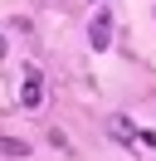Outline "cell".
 Instances as JSON below:
<instances>
[{
	"instance_id": "6da1fadb",
	"label": "cell",
	"mask_w": 156,
	"mask_h": 161,
	"mask_svg": "<svg viewBox=\"0 0 156 161\" xmlns=\"http://www.w3.org/2000/svg\"><path fill=\"white\" fill-rule=\"evenodd\" d=\"M88 39H93V49H107V44H112V15H107V10H93Z\"/></svg>"
},
{
	"instance_id": "7a4b0ae2",
	"label": "cell",
	"mask_w": 156,
	"mask_h": 161,
	"mask_svg": "<svg viewBox=\"0 0 156 161\" xmlns=\"http://www.w3.org/2000/svg\"><path fill=\"white\" fill-rule=\"evenodd\" d=\"M20 103H25V108H44V78H39V69H25V88H20Z\"/></svg>"
},
{
	"instance_id": "277c9868",
	"label": "cell",
	"mask_w": 156,
	"mask_h": 161,
	"mask_svg": "<svg viewBox=\"0 0 156 161\" xmlns=\"http://www.w3.org/2000/svg\"><path fill=\"white\" fill-rule=\"evenodd\" d=\"M0 59H5V39H0Z\"/></svg>"
},
{
	"instance_id": "3957f363",
	"label": "cell",
	"mask_w": 156,
	"mask_h": 161,
	"mask_svg": "<svg viewBox=\"0 0 156 161\" xmlns=\"http://www.w3.org/2000/svg\"><path fill=\"white\" fill-rule=\"evenodd\" d=\"M136 142H142L146 151H156V132H136Z\"/></svg>"
}]
</instances>
